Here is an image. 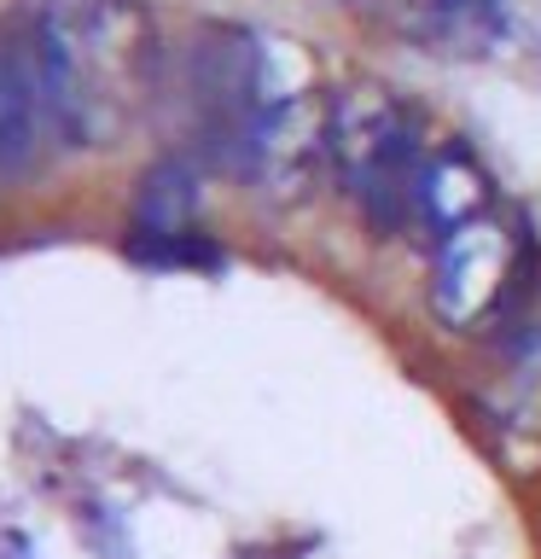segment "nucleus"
I'll return each instance as SVG.
<instances>
[{
  "label": "nucleus",
  "instance_id": "1",
  "mask_svg": "<svg viewBox=\"0 0 541 559\" xmlns=\"http://www.w3.org/2000/svg\"><path fill=\"white\" fill-rule=\"evenodd\" d=\"M35 35L70 146H117L164 87L146 0H47Z\"/></svg>",
  "mask_w": 541,
  "mask_h": 559
},
{
  "label": "nucleus",
  "instance_id": "5",
  "mask_svg": "<svg viewBox=\"0 0 541 559\" xmlns=\"http://www.w3.org/2000/svg\"><path fill=\"white\" fill-rule=\"evenodd\" d=\"M64 140L35 17L0 24V175H24Z\"/></svg>",
  "mask_w": 541,
  "mask_h": 559
},
{
  "label": "nucleus",
  "instance_id": "8",
  "mask_svg": "<svg viewBox=\"0 0 541 559\" xmlns=\"http://www.w3.org/2000/svg\"><path fill=\"white\" fill-rule=\"evenodd\" d=\"M390 24L436 59H483L501 47V0H390Z\"/></svg>",
  "mask_w": 541,
  "mask_h": 559
},
{
  "label": "nucleus",
  "instance_id": "7",
  "mask_svg": "<svg viewBox=\"0 0 541 559\" xmlns=\"http://www.w3.org/2000/svg\"><path fill=\"white\" fill-rule=\"evenodd\" d=\"M192 216H199V175H192L187 157H164L140 175L129 251L140 262H216Z\"/></svg>",
  "mask_w": 541,
  "mask_h": 559
},
{
  "label": "nucleus",
  "instance_id": "9",
  "mask_svg": "<svg viewBox=\"0 0 541 559\" xmlns=\"http://www.w3.org/2000/svg\"><path fill=\"white\" fill-rule=\"evenodd\" d=\"M495 210V192H489V175L471 164L460 146H443L431 152L425 164V181H419V210H413V227H425V239L436 245L443 234H454L460 222Z\"/></svg>",
  "mask_w": 541,
  "mask_h": 559
},
{
  "label": "nucleus",
  "instance_id": "6",
  "mask_svg": "<svg viewBox=\"0 0 541 559\" xmlns=\"http://www.w3.org/2000/svg\"><path fill=\"white\" fill-rule=\"evenodd\" d=\"M321 169H332V99L314 87L279 94L251 140L244 181L262 187L268 199H303Z\"/></svg>",
  "mask_w": 541,
  "mask_h": 559
},
{
  "label": "nucleus",
  "instance_id": "2",
  "mask_svg": "<svg viewBox=\"0 0 541 559\" xmlns=\"http://www.w3.org/2000/svg\"><path fill=\"white\" fill-rule=\"evenodd\" d=\"M431 146L390 87L332 94V175L373 234H408Z\"/></svg>",
  "mask_w": 541,
  "mask_h": 559
},
{
  "label": "nucleus",
  "instance_id": "4",
  "mask_svg": "<svg viewBox=\"0 0 541 559\" xmlns=\"http://www.w3.org/2000/svg\"><path fill=\"white\" fill-rule=\"evenodd\" d=\"M436 274H431V309L436 321L454 332H478L489 321H501L518 304L524 286V239L501 210L460 222L454 234L431 245Z\"/></svg>",
  "mask_w": 541,
  "mask_h": 559
},
{
  "label": "nucleus",
  "instance_id": "3",
  "mask_svg": "<svg viewBox=\"0 0 541 559\" xmlns=\"http://www.w3.org/2000/svg\"><path fill=\"white\" fill-rule=\"evenodd\" d=\"M175 99H181L187 134L216 169L244 175L251 140L268 117L274 94V64L268 47L239 24H204L181 52L175 70Z\"/></svg>",
  "mask_w": 541,
  "mask_h": 559
}]
</instances>
